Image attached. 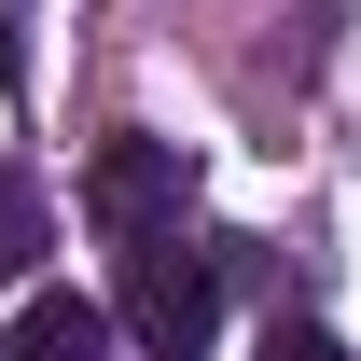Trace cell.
Listing matches in <instances>:
<instances>
[{"label": "cell", "instance_id": "obj_4", "mask_svg": "<svg viewBox=\"0 0 361 361\" xmlns=\"http://www.w3.org/2000/svg\"><path fill=\"white\" fill-rule=\"evenodd\" d=\"M28 264H42V180L0 167V278H28Z\"/></svg>", "mask_w": 361, "mask_h": 361}, {"label": "cell", "instance_id": "obj_5", "mask_svg": "<svg viewBox=\"0 0 361 361\" xmlns=\"http://www.w3.org/2000/svg\"><path fill=\"white\" fill-rule=\"evenodd\" d=\"M264 361H348V348H334L319 319H278V334H264Z\"/></svg>", "mask_w": 361, "mask_h": 361}, {"label": "cell", "instance_id": "obj_6", "mask_svg": "<svg viewBox=\"0 0 361 361\" xmlns=\"http://www.w3.org/2000/svg\"><path fill=\"white\" fill-rule=\"evenodd\" d=\"M0 84H14V0H0Z\"/></svg>", "mask_w": 361, "mask_h": 361}, {"label": "cell", "instance_id": "obj_2", "mask_svg": "<svg viewBox=\"0 0 361 361\" xmlns=\"http://www.w3.org/2000/svg\"><path fill=\"white\" fill-rule=\"evenodd\" d=\"M180 195H195V153L180 139H97V167H84V209L111 236H180Z\"/></svg>", "mask_w": 361, "mask_h": 361}, {"label": "cell", "instance_id": "obj_1", "mask_svg": "<svg viewBox=\"0 0 361 361\" xmlns=\"http://www.w3.org/2000/svg\"><path fill=\"white\" fill-rule=\"evenodd\" d=\"M153 361H195L223 334V264L209 250H180V236H126V306H111Z\"/></svg>", "mask_w": 361, "mask_h": 361}, {"label": "cell", "instance_id": "obj_3", "mask_svg": "<svg viewBox=\"0 0 361 361\" xmlns=\"http://www.w3.org/2000/svg\"><path fill=\"white\" fill-rule=\"evenodd\" d=\"M0 361H111V306H84V292H28Z\"/></svg>", "mask_w": 361, "mask_h": 361}]
</instances>
